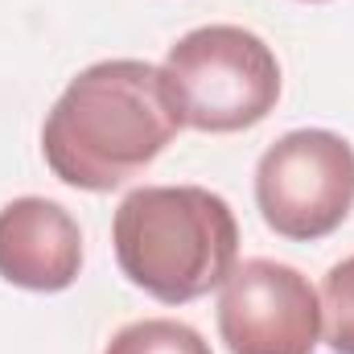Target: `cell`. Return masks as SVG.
Returning <instances> with one entry per match:
<instances>
[{
    "instance_id": "1",
    "label": "cell",
    "mask_w": 354,
    "mask_h": 354,
    "mask_svg": "<svg viewBox=\"0 0 354 354\" xmlns=\"http://www.w3.org/2000/svg\"><path fill=\"white\" fill-rule=\"evenodd\" d=\"M177 128L161 66L111 58L75 75L58 95L41 128V157L58 181L107 194L149 169Z\"/></svg>"
},
{
    "instance_id": "2",
    "label": "cell",
    "mask_w": 354,
    "mask_h": 354,
    "mask_svg": "<svg viewBox=\"0 0 354 354\" xmlns=\"http://www.w3.org/2000/svg\"><path fill=\"white\" fill-rule=\"evenodd\" d=\"M120 272L165 305L223 288L239 256V223L227 198L202 185H140L111 223Z\"/></svg>"
},
{
    "instance_id": "3",
    "label": "cell",
    "mask_w": 354,
    "mask_h": 354,
    "mask_svg": "<svg viewBox=\"0 0 354 354\" xmlns=\"http://www.w3.org/2000/svg\"><path fill=\"white\" fill-rule=\"evenodd\" d=\"M165 87L181 128L243 132L280 99V62L260 33L239 25L189 29L165 54Z\"/></svg>"
},
{
    "instance_id": "4",
    "label": "cell",
    "mask_w": 354,
    "mask_h": 354,
    "mask_svg": "<svg viewBox=\"0 0 354 354\" xmlns=\"http://www.w3.org/2000/svg\"><path fill=\"white\" fill-rule=\"evenodd\" d=\"M256 206L264 223L297 243L334 235L354 210V149L326 128L280 136L256 165Z\"/></svg>"
},
{
    "instance_id": "5",
    "label": "cell",
    "mask_w": 354,
    "mask_h": 354,
    "mask_svg": "<svg viewBox=\"0 0 354 354\" xmlns=\"http://www.w3.org/2000/svg\"><path fill=\"white\" fill-rule=\"evenodd\" d=\"M218 334L231 354H313L322 342V297L297 268L243 260L218 297Z\"/></svg>"
},
{
    "instance_id": "6",
    "label": "cell",
    "mask_w": 354,
    "mask_h": 354,
    "mask_svg": "<svg viewBox=\"0 0 354 354\" xmlns=\"http://www.w3.org/2000/svg\"><path fill=\"white\" fill-rule=\"evenodd\" d=\"M83 231L50 198H12L0 210V276L29 292H62L79 280Z\"/></svg>"
},
{
    "instance_id": "7",
    "label": "cell",
    "mask_w": 354,
    "mask_h": 354,
    "mask_svg": "<svg viewBox=\"0 0 354 354\" xmlns=\"http://www.w3.org/2000/svg\"><path fill=\"white\" fill-rule=\"evenodd\" d=\"M103 354H210V342L174 317H145L124 326Z\"/></svg>"
},
{
    "instance_id": "8",
    "label": "cell",
    "mask_w": 354,
    "mask_h": 354,
    "mask_svg": "<svg viewBox=\"0 0 354 354\" xmlns=\"http://www.w3.org/2000/svg\"><path fill=\"white\" fill-rule=\"evenodd\" d=\"M322 330L334 354H354V256L326 272L322 284Z\"/></svg>"
},
{
    "instance_id": "9",
    "label": "cell",
    "mask_w": 354,
    "mask_h": 354,
    "mask_svg": "<svg viewBox=\"0 0 354 354\" xmlns=\"http://www.w3.org/2000/svg\"><path fill=\"white\" fill-rule=\"evenodd\" d=\"M313 4H317V0H313Z\"/></svg>"
}]
</instances>
